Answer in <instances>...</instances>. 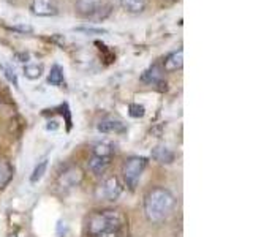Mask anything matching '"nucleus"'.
<instances>
[{
    "mask_svg": "<svg viewBox=\"0 0 253 237\" xmlns=\"http://www.w3.org/2000/svg\"><path fill=\"white\" fill-rule=\"evenodd\" d=\"M122 8L130 14H138L144 10L146 0H121Z\"/></svg>",
    "mask_w": 253,
    "mask_h": 237,
    "instance_id": "4468645a",
    "label": "nucleus"
},
{
    "mask_svg": "<svg viewBox=\"0 0 253 237\" xmlns=\"http://www.w3.org/2000/svg\"><path fill=\"white\" fill-rule=\"evenodd\" d=\"M30 11L40 18H51L59 13L57 0H32Z\"/></svg>",
    "mask_w": 253,
    "mask_h": 237,
    "instance_id": "39448f33",
    "label": "nucleus"
},
{
    "mask_svg": "<svg viewBox=\"0 0 253 237\" xmlns=\"http://www.w3.org/2000/svg\"><path fill=\"white\" fill-rule=\"evenodd\" d=\"M87 233L90 237H126V217L121 210L114 209L95 212L87 223Z\"/></svg>",
    "mask_w": 253,
    "mask_h": 237,
    "instance_id": "f257e3e1",
    "label": "nucleus"
},
{
    "mask_svg": "<svg viewBox=\"0 0 253 237\" xmlns=\"http://www.w3.org/2000/svg\"><path fill=\"white\" fill-rule=\"evenodd\" d=\"M84 177L83 171L78 168V166H70L65 171L60 174L59 177V185L62 188H73V187H78L81 184V180Z\"/></svg>",
    "mask_w": 253,
    "mask_h": 237,
    "instance_id": "423d86ee",
    "label": "nucleus"
},
{
    "mask_svg": "<svg viewBox=\"0 0 253 237\" xmlns=\"http://www.w3.org/2000/svg\"><path fill=\"white\" fill-rule=\"evenodd\" d=\"M147 158L144 157H130L126 158L122 166V176L125 180V185L130 190H134L138 185V182L142 176V172L147 168Z\"/></svg>",
    "mask_w": 253,
    "mask_h": 237,
    "instance_id": "7ed1b4c3",
    "label": "nucleus"
},
{
    "mask_svg": "<svg viewBox=\"0 0 253 237\" xmlns=\"http://www.w3.org/2000/svg\"><path fill=\"white\" fill-rule=\"evenodd\" d=\"M141 81L146 82V84H158L160 81H163L160 67L152 65L149 70H146L144 73H142V76H141Z\"/></svg>",
    "mask_w": 253,
    "mask_h": 237,
    "instance_id": "9b49d317",
    "label": "nucleus"
},
{
    "mask_svg": "<svg viewBox=\"0 0 253 237\" xmlns=\"http://www.w3.org/2000/svg\"><path fill=\"white\" fill-rule=\"evenodd\" d=\"M46 169H47V160H42L35 166V169H34V172H32V176H30L32 184H37V182L42 180L43 176H44V172H46Z\"/></svg>",
    "mask_w": 253,
    "mask_h": 237,
    "instance_id": "a211bd4d",
    "label": "nucleus"
},
{
    "mask_svg": "<svg viewBox=\"0 0 253 237\" xmlns=\"http://www.w3.org/2000/svg\"><path fill=\"white\" fill-rule=\"evenodd\" d=\"M43 75V65L42 63H27L24 67V76L29 79H38Z\"/></svg>",
    "mask_w": 253,
    "mask_h": 237,
    "instance_id": "f3484780",
    "label": "nucleus"
},
{
    "mask_svg": "<svg viewBox=\"0 0 253 237\" xmlns=\"http://www.w3.org/2000/svg\"><path fill=\"white\" fill-rule=\"evenodd\" d=\"M47 82L51 85H57L60 87L63 82H65V78H63V70L59 65H54L49 71V76H47Z\"/></svg>",
    "mask_w": 253,
    "mask_h": 237,
    "instance_id": "2eb2a0df",
    "label": "nucleus"
},
{
    "mask_svg": "<svg viewBox=\"0 0 253 237\" xmlns=\"http://www.w3.org/2000/svg\"><path fill=\"white\" fill-rule=\"evenodd\" d=\"M75 8L78 14L84 16V18H93V16H100L103 0H76Z\"/></svg>",
    "mask_w": 253,
    "mask_h": 237,
    "instance_id": "0eeeda50",
    "label": "nucleus"
},
{
    "mask_svg": "<svg viewBox=\"0 0 253 237\" xmlns=\"http://www.w3.org/2000/svg\"><path fill=\"white\" fill-rule=\"evenodd\" d=\"M122 195V184L117 177H108L101 182V185L97 190V196L105 201H116Z\"/></svg>",
    "mask_w": 253,
    "mask_h": 237,
    "instance_id": "20e7f679",
    "label": "nucleus"
},
{
    "mask_svg": "<svg viewBox=\"0 0 253 237\" xmlns=\"http://www.w3.org/2000/svg\"><path fill=\"white\" fill-rule=\"evenodd\" d=\"M182 65H184V51L179 49V51H174L172 54H169L168 57L165 59L163 62V67L166 71H176L179 68H182Z\"/></svg>",
    "mask_w": 253,
    "mask_h": 237,
    "instance_id": "1a4fd4ad",
    "label": "nucleus"
},
{
    "mask_svg": "<svg viewBox=\"0 0 253 237\" xmlns=\"http://www.w3.org/2000/svg\"><path fill=\"white\" fill-rule=\"evenodd\" d=\"M13 179V168L3 158H0V190L5 188Z\"/></svg>",
    "mask_w": 253,
    "mask_h": 237,
    "instance_id": "ddd939ff",
    "label": "nucleus"
},
{
    "mask_svg": "<svg viewBox=\"0 0 253 237\" xmlns=\"http://www.w3.org/2000/svg\"><path fill=\"white\" fill-rule=\"evenodd\" d=\"M98 131L101 133H122L125 131V126L122 122L116 120V118H106L98 123Z\"/></svg>",
    "mask_w": 253,
    "mask_h": 237,
    "instance_id": "9d476101",
    "label": "nucleus"
},
{
    "mask_svg": "<svg viewBox=\"0 0 253 237\" xmlns=\"http://www.w3.org/2000/svg\"><path fill=\"white\" fill-rule=\"evenodd\" d=\"M114 152V146L109 144V142H98L97 146L93 147V155L95 157H103V158H111Z\"/></svg>",
    "mask_w": 253,
    "mask_h": 237,
    "instance_id": "dca6fc26",
    "label": "nucleus"
},
{
    "mask_svg": "<svg viewBox=\"0 0 253 237\" xmlns=\"http://www.w3.org/2000/svg\"><path fill=\"white\" fill-rule=\"evenodd\" d=\"M0 68H2L3 71H5V78L10 81L13 85H16L18 87V78H16V73H14V70L11 68V67H8V65H0Z\"/></svg>",
    "mask_w": 253,
    "mask_h": 237,
    "instance_id": "aec40b11",
    "label": "nucleus"
},
{
    "mask_svg": "<svg viewBox=\"0 0 253 237\" xmlns=\"http://www.w3.org/2000/svg\"><path fill=\"white\" fill-rule=\"evenodd\" d=\"M109 161H111V158H103V157L93 155L89 161V169L95 174V176H100V174H103L108 169Z\"/></svg>",
    "mask_w": 253,
    "mask_h": 237,
    "instance_id": "f8f14e48",
    "label": "nucleus"
},
{
    "mask_svg": "<svg viewBox=\"0 0 253 237\" xmlns=\"http://www.w3.org/2000/svg\"><path fill=\"white\" fill-rule=\"evenodd\" d=\"M176 207V198L166 188H154L144 198V213L150 223H162Z\"/></svg>",
    "mask_w": 253,
    "mask_h": 237,
    "instance_id": "f03ea898",
    "label": "nucleus"
},
{
    "mask_svg": "<svg viewBox=\"0 0 253 237\" xmlns=\"http://www.w3.org/2000/svg\"><path fill=\"white\" fill-rule=\"evenodd\" d=\"M152 158H154L155 161L160 163V164H171L174 161V158H176V155H174V152L169 147L157 146L152 150Z\"/></svg>",
    "mask_w": 253,
    "mask_h": 237,
    "instance_id": "6e6552de",
    "label": "nucleus"
},
{
    "mask_svg": "<svg viewBox=\"0 0 253 237\" xmlns=\"http://www.w3.org/2000/svg\"><path fill=\"white\" fill-rule=\"evenodd\" d=\"M10 30H18V32H22V34H26V32H32V27H8Z\"/></svg>",
    "mask_w": 253,
    "mask_h": 237,
    "instance_id": "4be33fe9",
    "label": "nucleus"
},
{
    "mask_svg": "<svg viewBox=\"0 0 253 237\" xmlns=\"http://www.w3.org/2000/svg\"><path fill=\"white\" fill-rule=\"evenodd\" d=\"M78 30H81V32H87V34H106V30L105 29H93V27H79Z\"/></svg>",
    "mask_w": 253,
    "mask_h": 237,
    "instance_id": "412c9836",
    "label": "nucleus"
},
{
    "mask_svg": "<svg viewBox=\"0 0 253 237\" xmlns=\"http://www.w3.org/2000/svg\"><path fill=\"white\" fill-rule=\"evenodd\" d=\"M128 114L134 118H139L146 114V109L142 105H138V103H133V105L128 106Z\"/></svg>",
    "mask_w": 253,
    "mask_h": 237,
    "instance_id": "6ab92c4d",
    "label": "nucleus"
}]
</instances>
